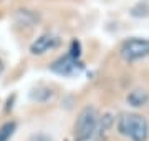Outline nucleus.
<instances>
[{
    "instance_id": "obj_1",
    "label": "nucleus",
    "mask_w": 149,
    "mask_h": 141,
    "mask_svg": "<svg viewBox=\"0 0 149 141\" xmlns=\"http://www.w3.org/2000/svg\"><path fill=\"white\" fill-rule=\"evenodd\" d=\"M119 135L126 136L131 141H148L149 123L139 113H121L116 121Z\"/></svg>"
},
{
    "instance_id": "obj_2",
    "label": "nucleus",
    "mask_w": 149,
    "mask_h": 141,
    "mask_svg": "<svg viewBox=\"0 0 149 141\" xmlns=\"http://www.w3.org/2000/svg\"><path fill=\"white\" fill-rule=\"evenodd\" d=\"M98 121H100L98 110L93 105H86L78 113V118L74 121V128H73L74 141H90L91 138H95Z\"/></svg>"
},
{
    "instance_id": "obj_3",
    "label": "nucleus",
    "mask_w": 149,
    "mask_h": 141,
    "mask_svg": "<svg viewBox=\"0 0 149 141\" xmlns=\"http://www.w3.org/2000/svg\"><path fill=\"white\" fill-rule=\"evenodd\" d=\"M81 52H80V43L73 40L71 47H70L68 53L60 57L58 60H55L50 65V70L61 76H74L83 70V63H81Z\"/></svg>"
},
{
    "instance_id": "obj_4",
    "label": "nucleus",
    "mask_w": 149,
    "mask_h": 141,
    "mask_svg": "<svg viewBox=\"0 0 149 141\" xmlns=\"http://www.w3.org/2000/svg\"><path fill=\"white\" fill-rule=\"evenodd\" d=\"M119 55L124 61H138L149 55V38L133 37L124 40L119 47Z\"/></svg>"
},
{
    "instance_id": "obj_5",
    "label": "nucleus",
    "mask_w": 149,
    "mask_h": 141,
    "mask_svg": "<svg viewBox=\"0 0 149 141\" xmlns=\"http://www.w3.org/2000/svg\"><path fill=\"white\" fill-rule=\"evenodd\" d=\"M60 45V38L53 33H43L30 45V53L32 55H45L47 52L56 48Z\"/></svg>"
},
{
    "instance_id": "obj_6",
    "label": "nucleus",
    "mask_w": 149,
    "mask_h": 141,
    "mask_svg": "<svg viewBox=\"0 0 149 141\" xmlns=\"http://www.w3.org/2000/svg\"><path fill=\"white\" fill-rule=\"evenodd\" d=\"M128 103L134 108H139V106H144V105H148L149 101V95L148 91H144V90H133V91H129L128 95Z\"/></svg>"
},
{
    "instance_id": "obj_7",
    "label": "nucleus",
    "mask_w": 149,
    "mask_h": 141,
    "mask_svg": "<svg viewBox=\"0 0 149 141\" xmlns=\"http://www.w3.org/2000/svg\"><path fill=\"white\" fill-rule=\"evenodd\" d=\"M17 130V123L15 121H7L0 126V141H8L13 136Z\"/></svg>"
},
{
    "instance_id": "obj_8",
    "label": "nucleus",
    "mask_w": 149,
    "mask_h": 141,
    "mask_svg": "<svg viewBox=\"0 0 149 141\" xmlns=\"http://www.w3.org/2000/svg\"><path fill=\"white\" fill-rule=\"evenodd\" d=\"M2 73H3V61L0 60V75H2Z\"/></svg>"
}]
</instances>
